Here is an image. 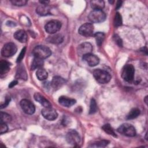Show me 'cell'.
I'll list each match as a JSON object with an SVG mask.
<instances>
[{"label":"cell","mask_w":148,"mask_h":148,"mask_svg":"<svg viewBox=\"0 0 148 148\" xmlns=\"http://www.w3.org/2000/svg\"><path fill=\"white\" fill-rule=\"evenodd\" d=\"M43 64H44V62L42 59H40V58L35 57L32 62L31 69L32 70H35L36 68H38V69L41 68L43 66Z\"/></svg>","instance_id":"obj_23"},{"label":"cell","mask_w":148,"mask_h":148,"mask_svg":"<svg viewBox=\"0 0 148 148\" xmlns=\"http://www.w3.org/2000/svg\"><path fill=\"white\" fill-rule=\"evenodd\" d=\"M92 50V45L88 42H84L79 45L77 48V53L79 56H84L85 54L91 53Z\"/></svg>","instance_id":"obj_12"},{"label":"cell","mask_w":148,"mask_h":148,"mask_svg":"<svg viewBox=\"0 0 148 148\" xmlns=\"http://www.w3.org/2000/svg\"><path fill=\"white\" fill-rule=\"evenodd\" d=\"M17 84V80H13L12 82H10L9 84V88H12L13 87H14V86H16Z\"/></svg>","instance_id":"obj_37"},{"label":"cell","mask_w":148,"mask_h":148,"mask_svg":"<svg viewBox=\"0 0 148 148\" xmlns=\"http://www.w3.org/2000/svg\"><path fill=\"white\" fill-rule=\"evenodd\" d=\"M122 24V17L121 14L117 12L114 16V25L115 27H119Z\"/></svg>","instance_id":"obj_30"},{"label":"cell","mask_w":148,"mask_h":148,"mask_svg":"<svg viewBox=\"0 0 148 148\" xmlns=\"http://www.w3.org/2000/svg\"><path fill=\"white\" fill-rule=\"evenodd\" d=\"M10 70V63L5 60H1L0 62V74L3 75L8 73Z\"/></svg>","instance_id":"obj_20"},{"label":"cell","mask_w":148,"mask_h":148,"mask_svg":"<svg viewBox=\"0 0 148 148\" xmlns=\"http://www.w3.org/2000/svg\"><path fill=\"white\" fill-rule=\"evenodd\" d=\"M93 75L95 79L101 84L108 83L111 79V76L107 71L100 69H97L94 71Z\"/></svg>","instance_id":"obj_2"},{"label":"cell","mask_w":148,"mask_h":148,"mask_svg":"<svg viewBox=\"0 0 148 148\" xmlns=\"http://www.w3.org/2000/svg\"><path fill=\"white\" fill-rule=\"evenodd\" d=\"M64 40V36L61 34H56L50 36H49L47 40L49 43L54 44L61 43Z\"/></svg>","instance_id":"obj_19"},{"label":"cell","mask_w":148,"mask_h":148,"mask_svg":"<svg viewBox=\"0 0 148 148\" xmlns=\"http://www.w3.org/2000/svg\"><path fill=\"white\" fill-rule=\"evenodd\" d=\"M10 101V97H7V98H6V100H5V103H4L3 104H1V108L2 109V108H4L6 107V106L8 105V104L9 103Z\"/></svg>","instance_id":"obj_36"},{"label":"cell","mask_w":148,"mask_h":148,"mask_svg":"<svg viewBox=\"0 0 148 148\" xmlns=\"http://www.w3.org/2000/svg\"><path fill=\"white\" fill-rule=\"evenodd\" d=\"M90 4L91 8L94 10H102L105 6V2L102 0L91 1Z\"/></svg>","instance_id":"obj_21"},{"label":"cell","mask_w":148,"mask_h":148,"mask_svg":"<svg viewBox=\"0 0 148 148\" xmlns=\"http://www.w3.org/2000/svg\"><path fill=\"white\" fill-rule=\"evenodd\" d=\"M36 13L42 16L50 14V8L47 5H40L36 8Z\"/></svg>","instance_id":"obj_18"},{"label":"cell","mask_w":148,"mask_h":148,"mask_svg":"<svg viewBox=\"0 0 148 148\" xmlns=\"http://www.w3.org/2000/svg\"><path fill=\"white\" fill-rule=\"evenodd\" d=\"M66 140L69 143L76 146L80 142V138L76 131L74 130H71L68 132L66 135Z\"/></svg>","instance_id":"obj_8"},{"label":"cell","mask_w":148,"mask_h":148,"mask_svg":"<svg viewBox=\"0 0 148 148\" xmlns=\"http://www.w3.org/2000/svg\"><path fill=\"white\" fill-rule=\"evenodd\" d=\"M34 97V99L36 101H38L39 103H40L45 108L51 107V103L47 99H46L43 95H42L40 94H39L38 92H36V93H35Z\"/></svg>","instance_id":"obj_15"},{"label":"cell","mask_w":148,"mask_h":148,"mask_svg":"<svg viewBox=\"0 0 148 148\" xmlns=\"http://www.w3.org/2000/svg\"><path fill=\"white\" fill-rule=\"evenodd\" d=\"M122 1H119L117 2V4H116V9H119L121 6V4H122Z\"/></svg>","instance_id":"obj_38"},{"label":"cell","mask_w":148,"mask_h":148,"mask_svg":"<svg viewBox=\"0 0 148 148\" xmlns=\"http://www.w3.org/2000/svg\"><path fill=\"white\" fill-rule=\"evenodd\" d=\"M39 2L42 4V5H47L48 3H49V1H39Z\"/></svg>","instance_id":"obj_39"},{"label":"cell","mask_w":148,"mask_h":148,"mask_svg":"<svg viewBox=\"0 0 148 148\" xmlns=\"http://www.w3.org/2000/svg\"><path fill=\"white\" fill-rule=\"evenodd\" d=\"M102 128L103 129V130L106 132L107 134H108L109 135H111L112 136H113L114 137H117V135L116 134V133L114 131V130L113 129V128L110 125V124H106L105 125H103L102 127Z\"/></svg>","instance_id":"obj_26"},{"label":"cell","mask_w":148,"mask_h":148,"mask_svg":"<svg viewBox=\"0 0 148 148\" xmlns=\"http://www.w3.org/2000/svg\"><path fill=\"white\" fill-rule=\"evenodd\" d=\"M94 37L95 38L97 44L98 46H101L105 39V34L103 32H98L95 34Z\"/></svg>","instance_id":"obj_27"},{"label":"cell","mask_w":148,"mask_h":148,"mask_svg":"<svg viewBox=\"0 0 148 148\" xmlns=\"http://www.w3.org/2000/svg\"><path fill=\"white\" fill-rule=\"evenodd\" d=\"M16 78L22 79V80H27V72L25 69L23 68V66H21L17 69L16 72Z\"/></svg>","instance_id":"obj_22"},{"label":"cell","mask_w":148,"mask_h":148,"mask_svg":"<svg viewBox=\"0 0 148 148\" xmlns=\"http://www.w3.org/2000/svg\"><path fill=\"white\" fill-rule=\"evenodd\" d=\"M109 143V141L107 140H99L96 142L93 143L90 147H103L107 146Z\"/></svg>","instance_id":"obj_28"},{"label":"cell","mask_w":148,"mask_h":148,"mask_svg":"<svg viewBox=\"0 0 148 148\" xmlns=\"http://www.w3.org/2000/svg\"><path fill=\"white\" fill-rule=\"evenodd\" d=\"M17 46L13 43L5 44L1 50V54L5 57H9L13 56L17 51Z\"/></svg>","instance_id":"obj_7"},{"label":"cell","mask_w":148,"mask_h":148,"mask_svg":"<svg viewBox=\"0 0 148 148\" xmlns=\"http://www.w3.org/2000/svg\"><path fill=\"white\" fill-rule=\"evenodd\" d=\"M113 2H114V1H109V2H110V3H112Z\"/></svg>","instance_id":"obj_40"},{"label":"cell","mask_w":148,"mask_h":148,"mask_svg":"<svg viewBox=\"0 0 148 148\" xmlns=\"http://www.w3.org/2000/svg\"><path fill=\"white\" fill-rule=\"evenodd\" d=\"M83 60L90 66H96L99 62V58L91 53H88L83 56Z\"/></svg>","instance_id":"obj_13"},{"label":"cell","mask_w":148,"mask_h":148,"mask_svg":"<svg viewBox=\"0 0 148 148\" xmlns=\"http://www.w3.org/2000/svg\"><path fill=\"white\" fill-rule=\"evenodd\" d=\"M78 32L81 35L84 36H92L94 32V26L91 23H86L80 27Z\"/></svg>","instance_id":"obj_10"},{"label":"cell","mask_w":148,"mask_h":148,"mask_svg":"<svg viewBox=\"0 0 148 148\" xmlns=\"http://www.w3.org/2000/svg\"><path fill=\"white\" fill-rule=\"evenodd\" d=\"M36 75L39 80H43L47 78L48 73L45 69L41 68L37 70V71L36 72Z\"/></svg>","instance_id":"obj_24"},{"label":"cell","mask_w":148,"mask_h":148,"mask_svg":"<svg viewBox=\"0 0 148 148\" xmlns=\"http://www.w3.org/2000/svg\"><path fill=\"white\" fill-rule=\"evenodd\" d=\"M32 53L35 57L43 60L50 57L51 54V51L49 47L43 45H39L34 49Z\"/></svg>","instance_id":"obj_1"},{"label":"cell","mask_w":148,"mask_h":148,"mask_svg":"<svg viewBox=\"0 0 148 148\" xmlns=\"http://www.w3.org/2000/svg\"><path fill=\"white\" fill-rule=\"evenodd\" d=\"M61 27V23L58 20H51L49 21L45 27L46 31L50 34H54L57 32Z\"/></svg>","instance_id":"obj_6"},{"label":"cell","mask_w":148,"mask_h":148,"mask_svg":"<svg viewBox=\"0 0 148 148\" xmlns=\"http://www.w3.org/2000/svg\"><path fill=\"white\" fill-rule=\"evenodd\" d=\"M58 102L60 105L65 107H71L76 103V100L72 98H67L66 97L61 96L58 98Z\"/></svg>","instance_id":"obj_16"},{"label":"cell","mask_w":148,"mask_h":148,"mask_svg":"<svg viewBox=\"0 0 148 148\" xmlns=\"http://www.w3.org/2000/svg\"><path fill=\"white\" fill-rule=\"evenodd\" d=\"M65 80L58 76H56L53 77L52 81L51 82V86L54 90H57L61 88L65 83Z\"/></svg>","instance_id":"obj_14"},{"label":"cell","mask_w":148,"mask_h":148,"mask_svg":"<svg viewBox=\"0 0 148 148\" xmlns=\"http://www.w3.org/2000/svg\"><path fill=\"white\" fill-rule=\"evenodd\" d=\"M13 5L17 6H21L25 5L27 1L25 0H12L10 1Z\"/></svg>","instance_id":"obj_32"},{"label":"cell","mask_w":148,"mask_h":148,"mask_svg":"<svg viewBox=\"0 0 148 148\" xmlns=\"http://www.w3.org/2000/svg\"><path fill=\"white\" fill-rule=\"evenodd\" d=\"M12 120V117L9 114L1 112V123H7Z\"/></svg>","instance_id":"obj_29"},{"label":"cell","mask_w":148,"mask_h":148,"mask_svg":"<svg viewBox=\"0 0 148 148\" xmlns=\"http://www.w3.org/2000/svg\"><path fill=\"white\" fill-rule=\"evenodd\" d=\"M113 39H114L115 42H116L119 46L122 47V46H123L122 40H121V39L119 38V36H117V35H115L113 36Z\"/></svg>","instance_id":"obj_35"},{"label":"cell","mask_w":148,"mask_h":148,"mask_svg":"<svg viewBox=\"0 0 148 148\" xmlns=\"http://www.w3.org/2000/svg\"><path fill=\"white\" fill-rule=\"evenodd\" d=\"M117 131L125 136L130 137H133L135 136L136 133L134 127L127 123L121 124L117 128Z\"/></svg>","instance_id":"obj_4"},{"label":"cell","mask_w":148,"mask_h":148,"mask_svg":"<svg viewBox=\"0 0 148 148\" xmlns=\"http://www.w3.org/2000/svg\"><path fill=\"white\" fill-rule=\"evenodd\" d=\"M14 38L21 43H25L27 42L28 37L27 33L23 29L17 31L13 35Z\"/></svg>","instance_id":"obj_17"},{"label":"cell","mask_w":148,"mask_h":148,"mask_svg":"<svg viewBox=\"0 0 148 148\" xmlns=\"http://www.w3.org/2000/svg\"><path fill=\"white\" fill-rule=\"evenodd\" d=\"M25 51H26V47H24L21 51L20 54L18 55L17 58V62H20V61H21V60H23V58H24V55H25Z\"/></svg>","instance_id":"obj_33"},{"label":"cell","mask_w":148,"mask_h":148,"mask_svg":"<svg viewBox=\"0 0 148 148\" xmlns=\"http://www.w3.org/2000/svg\"><path fill=\"white\" fill-rule=\"evenodd\" d=\"M42 114L46 119L53 121L56 120L58 117V114L54 109L50 108H45L41 111Z\"/></svg>","instance_id":"obj_11"},{"label":"cell","mask_w":148,"mask_h":148,"mask_svg":"<svg viewBox=\"0 0 148 148\" xmlns=\"http://www.w3.org/2000/svg\"><path fill=\"white\" fill-rule=\"evenodd\" d=\"M135 68L131 64H127L123 68L121 72L122 78L126 82H131L134 77Z\"/></svg>","instance_id":"obj_3"},{"label":"cell","mask_w":148,"mask_h":148,"mask_svg":"<svg viewBox=\"0 0 148 148\" xmlns=\"http://www.w3.org/2000/svg\"><path fill=\"white\" fill-rule=\"evenodd\" d=\"M97 105L96 102L94 99H91V102H90L89 113L94 114L97 112Z\"/></svg>","instance_id":"obj_31"},{"label":"cell","mask_w":148,"mask_h":148,"mask_svg":"<svg viewBox=\"0 0 148 148\" xmlns=\"http://www.w3.org/2000/svg\"><path fill=\"white\" fill-rule=\"evenodd\" d=\"M20 106L23 110L27 114H32L35 111V105L29 100L27 99H22L20 101Z\"/></svg>","instance_id":"obj_9"},{"label":"cell","mask_w":148,"mask_h":148,"mask_svg":"<svg viewBox=\"0 0 148 148\" xmlns=\"http://www.w3.org/2000/svg\"><path fill=\"white\" fill-rule=\"evenodd\" d=\"M8 127L6 123H1V125H0V133L1 134H2L3 133H5L8 131Z\"/></svg>","instance_id":"obj_34"},{"label":"cell","mask_w":148,"mask_h":148,"mask_svg":"<svg viewBox=\"0 0 148 148\" xmlns=\"http://www.w3.org/2000/svg\"><path fill=\"white\" fill-rule=\"evenodd\" d=\"M140 114V110L138 108L132 109L128 115L127 116V119L128 120H131L136 118Z\"/></svg>","instance_id":"obj_25"},{"label":"cell","mask_w":148,"mask_h":148,"mask_svg":"<svg viewBox=\"0 0 148 148\" xmlns=\"http://www.w3.org/2000/svg\"><path fill=\"white\" fill-rule=\"evenodd\" d=\"M88 18L92 23H101L106 19V14L102 10H93L90 13Z\"/></svg>","instance_id":"obj_5"}]
</instances>
